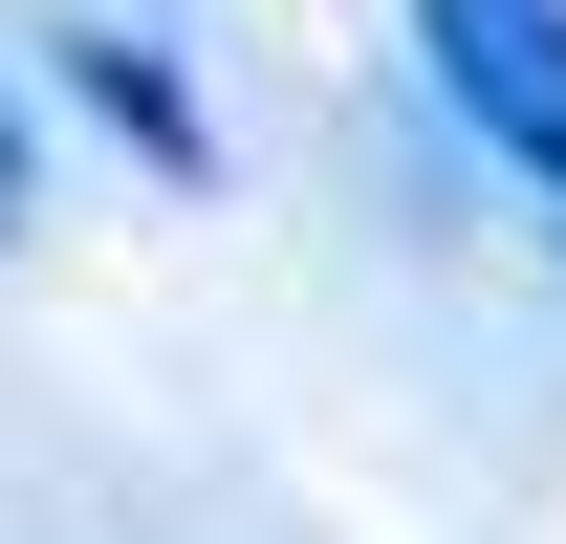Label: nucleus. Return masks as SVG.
<instances>
[{"instance_id":"nucleus-1","label":"nucleus","mask_w":566,"mask_h":544,"mask_svg":"<svg viewBox=\"0 0 566 544\" xmlns=\"http://www.w3.org/2000/svg\"><path fill=\"white\" fill-rule=\"evenodd\" d=\"M415 66H436V109L566 218V0H415Z\"/></svg>"},{"instance_id":"nucleus-3","label":"nucleus","mask_w":566,"mask_h":544,"mask_svg":"<svg viewBox=\"0 0 566 544\" xmlns=\"http://www.w3.org/2000/svg\"><path fill=\"white\" fill-rule=\"evenodd\" d=\"M44 218V153H22V87H0V240Z\"/></svg>"},{"instance_id":"nucleus-2","label":"nucleus","mask_w":566,"mask_h":544,"mask_svg":"<svg viewBox=\"0 0 566 544\" xmlns=\"http://www.w3.org/2000/svg\"><path fill=\"white\" fill-rule=\"evenodd\" d=\"M66 87H87V109H109V132L153 153V175H175V197L218 175V109H197V66H175L153 22H66Z\"/></svg>"}]
</instances>
